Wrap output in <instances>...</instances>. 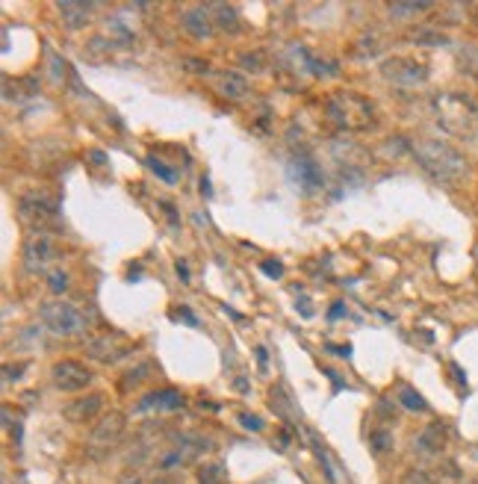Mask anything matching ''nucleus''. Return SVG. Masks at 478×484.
<instances>
[{"label":"nucleus","mask_w":478,"mask_h":484,"mask_svg":"<svg viewBox=\"0 0 478 484\" xmlns=\"http://www.w3.org/2000/svg\"><path fill=\"white\" fill-rule=\"evenodd\" d=\"M410 153H414L419 166L440 183H458L470 174V166H466L463 153H458L443 139H428V136L414 139L410 142Z\"/></svg>","instance_id":"f257e3e1"},{"label":"nucleus","mask_w":478,"mask_h":484,"mask_svg":"<svg viewBox=\"0 0 478 484\" xmlns=\"http://www.w3.org/2000/svg\"><path fill=\"white\" fill-rule=\"evenodd\" d=\"M437 124L452 136L470 139L478 133V106L461 92H443L434 97Z\"/></svg>","instance_id":"f03ea898"},{"label":"nucleus","mask_w":478,"mask_h":484,"mask_svg":"<svg viewBox=\"0 0 478 484\" xmlns=\"http://www.w3.org/2000/svg\"><path fill=\"white\" fill-rule=\"evenodd\" d=\"M325 115L342 130H369L375 127V104L358 92H337L325 101Z\"/></svg>","instance_id":"7ed1b4c3"},{"label":"nucleus","mask_w":478,"mask_h":484,"mask_svg":"<svg viewBox=\"0 0 478 484\" xmlns=\"http://www.w3.org/2000/svg\"><path fill=\"white\" fill-rule=\"evenodd\" d=\"M42 325L57 337H77L86 331V316L68 301H48L42 304Z\"/></svg>","instance_id":"20e7f679"},{"label":"nucleus","mask_w":478,"mask_h":484,"mask_svg":"<svg viewBox=\"0 0 478 484\" xmlns=\"http://www.w3.org/2000/svg\"><path fill=\"white\" fill-rule=\"evenodd\" d=\"M121 434H125V416H121L118 411L104 413L101 420L92 425V431H89V443H86L89 455H92V458H101V455H107V452H113V449L118 446Z\"/></svg>","instance_id":"39448f33"},{"label":"nucleus","mask_w":478,"mask_h":484,"mask_svg":"<svg viewBox=\"0 0 478 484\" xmlns=\"http://www.w3.org/2000/svg\"><path fill=\"white\" fill-rule=\"evenodd\" d=\"M50 381L62 393H80L92 384V369L83 366L80 360H57L50 366Z\"/></svg>","instance_id":"423d86ee"},{"label":"nucleus","mask_w":478,"mask_h":484,"mask_svg":"<svg viewBox=\"0 0 478 484\" xmlns=\"http://www.w3.org/2000/svg\"><path fill=\"white\" fill-rule=\"evenodd\" d=\"M18 216H21V222H27L30 227L44 230L48 225L57 222V204H53L48 195L33 192L18 201Z\"/></svg>","instance_id":"0eeeda50"},{"label":"nucleus","mask_w":478,"mask_h":484,"mask_svg":"<svg viewBox=\"0 0 478 484\" xmlns=\"http://www.w3.org/2000/svg\"><path fill=\"white\" fill-rule=\"evenodd\" d=\"M86 351H89V357L98 360V363H116V360L130 355V343L125 339V334L104 331V334H98L92 339H86Z\"/></svg>","instance_id":"6e6552de"},{"label":"nucleus","mask_w":478,"mask_h":484,"mask_svg":"<svg viewBox=\"0 0 478 484\" xmlns=\"http://www.w3.org/2000/svg\"><path fill=\"white\" fill-rule=\"evenodd\" d=\"M53 260H57V245H53V239L44 234V230L30 234L27 242H24V266H27V272L39 274V272L48 269Z\"/></svg>","instance_id":"1a4fd4ad"},{"label":"nucleus","mask_w":478,"mask_h":484,"mask_svg":"<svg viewBox=\"0 0 478 484\" xmlns=\"http://www.w3.org/2000/svg\"><path fill=\"white\" fill-rule=\"evenodd\" d=\"M286 171H290V180H293L304 195H313V192H319L322 186H325L322 169L316 166L313 157H307V153H298V157H293L290 166H286Z\"/></svg>","instance_id":"9d476101"},{"label":"nucleus","mask_w":478,"mask_h":484,"mask_svg":"<svg viewBox=\"0 0 478 484\" xmlns=\"http://www.w3.org/2000/svg\"><path fill=\"white\" fill-rule=\"evenodd\" d=\"M384 77L393 83H402V86H419L428 80V68L422 62H414V59H387L384 62Z\"/></svg>","instance_id":"9b49d317"},{"label":"nucleus","mask_w":478,"mask_h":484,"mask_svg":"<svg viewBox=\"0 0 478 484\" xmlns=\"http://www.w3.org/2000/svg\"><path fill=\"white\" fill-rule=\"evenodd\" d=\"M181 27L189 32L192 39H210L213 36V15H210V9H204V6H189V9H183L181 12Z\"/></svg>","instance_id":"f8f14e48"},{"label":"nucleus","mask_w":478,"mask_h":484,"mask_svg":"<svg viewBox=\"0 0 478 484\" xmlns=\"http://www.w3.org/2000/svg\"><path fill=\"white\" fill-rule=\"evenodd\" d=\"M183 404H186V399H183L181 390L165 387V390L142 395V402L136 404V413H145V411H181Z\"/></svg>","instance_id":"ddd939ff"},{"label":"nucleus","mask_w":478,"mask_h":484,"mask_svg":"<svg viewBox=\"0 0 478 484\" xmlns=\"http://www.w3.org/2000/svg\"><path fill=\"white\" fill-rule=\"evenodd\" d=\"M101 408H104V395L101 393H89V395H83V399H74L68 408H65V420L68 422H92L98 413H101Z\"/></svg>","instance_id":"4468645a"},{"label":"nucleus","mask_w":478,"mask_h":484,"mask_svg":"<svg viewBox=\"0 0 478 484\" xmlns=\"http://www.w3.org/2000/svg\"><path fill=\"white\" fill-rule=\"evenodd\" d=\"M446 440H449V428L443 425V422H431L428 428H422V431L416 434V452L422 455H437L443 452V446H446Z\"/></svg>","instance_id":"2eb2a0df"},{"label":"nucleus","mask_w":478,"mask_h":484,"mask_svg":"<svg viewBox=\"0 0 478 484\" xmlns=\"http://www.w3.org/2000/svg\"><path fill=\"white\" fill-rule=\"evenodd\" d=\"M216 92L221 97H228V101H239V97H246V92H248V80L237 71H219L216 74Z\"/></svg>","instance_id":"dca6fc26"},{"label":"nucleus","mask_w":478,"mask_h":484,"mask_svg":"<svg viewBox=\"0 0 478 484\" xmlns=\"http://www.w3.org/2000/svg\"><path fill=\"white\" fill-rule=\"evenodd\" d=\"M59 15L65 21V27L68 30H80L89 24V12H92V6L89 3H74V0H65V3H57Z\"/></svg>","instance_id":"f3484780"},{"label":"nucleus","mask_w":478,"mask_h":484,"mask_svg":"<svg viewBox=\"0 0 478 484\" xmlns=\"http://www.w3.org/2000/svg\"><path fill=\"white\" fill-rule=\"evenodd\" d=\"M210 12L216 15V24L221 27V30H228V32H237L239 30V24H237V9L233 6H228V3H213V6H207Z\"/></svg>","instance_id":"a211bd4d"},{"label":"nucleus","mask_w":478,"mask_h":484,"mask_svg":"<svg viewBox=\"0 0 478 484\" xmlns=\"http://www.w3.org/2000/svg\"><path fill=\"white\" fill-rule=\"evenodd\" d=\"M396 395H398V404L402 408H407V411H428V402L422 399V395L414 390V387H407V384H398V390H396Z\"/></svg>","instance_id":"6ab92c4d"},{"label":"nucleus","mask_w":478,"mask_h":484,"mask_svg":"<svg viewBox=\"0 0 478 484\" xmlns=\"http://www.w3.org/2000/svg\"><path fill=\"white\" fill-rule=\"evenodd\" d=\"M228 481V472L221 464H207L198 469V484H225Z\"/></svg>","instance_id":"aec40b11"},{"label":"nucleus","mask_w":478,"mask_h":484,"mask_svg":"<svg viewBox=\"0 0 478 484\" xmlns=\"http://www.w3.org/2000/svg\"><path fill=\"white\" fill-rule=\"evenodd\" d=\"M148 372H154V363H148V360H145V363H139L136 369H130V372H127V378L121 381V387H125V390H130V387H139L142 381H148V378H151Z\"/></svg>","instance_id":"412c9836"},{"label":"nucleus","mask_w":478,"mask_h":484,"mask_svg":"<svg viewBox=\"0 0 478 484\" xmlns=\"http://www.w3.org/2000/svg\"><path fill=\"white\" fill-rule=\"evenodd\" d=\"M148 169L157 174L160 180H165V183H177V180H181V174H177L174 169H169V166H165L163 160H157V157H148Z\"/></svg>","instance_id":"4be33fe9"},{"label":"nucleus","mask_w":478,"mask_h":484,"mask_svg":"<svg viewBox=\"0 0 478 484\" xmlns=\"http://www.w3.org/2000/svg\"><path fill=\"white\" fill-rule=\"evenodd\" d=\"M431 3H390V15L396 18H410V15H419V12H428Z\"/></svg>","instance_id":"5701e85b"},{"label":"nucleus","mask_w":478,"mask_h":484,"mask_svg":"<svg viewBox=\"0 0 478 484\" xmlns=\"http://www.w3.org/2000/svg\"><path fill=\"white\" fill-rule=\"evenodd\" d=\"M369 443H372V449H375L378 455H381V452H390V449H393V434L384 431V428H375V431L369 434Z\"/></svg>","instance_id":"b1692460"},{"label":"nucleus","mask_w":478,"mask_h":484,"mask_svg":"<svg viewBox=\"0 0 478 484\" xmlns=\"http://www.w3.org/2000/svg\"><path fill=\"white\" fill-rule=\"evenodd\" d=\"M405 484H437V476L428 469H410L405 476Z\"/></svg>","instance_id":"393cba45"},{"label":"nucleus","mask_w":478,"mask_h":484,"mask_svg":"<svg viewBox=\"0 0 478 484\" xmlns=\"http://www.w3.org/2000/svg\"><path fill=\"white\" fill-rule=\"evenodd\" d=\"M48 287H50V292H65V290H68L71 287V281H68V274H65V272H50V278H48Z\"/></svg>","instance_id":"a878e982"},{"label":"nucleus","mask_w":478,"mask_h":484,"mask_svg":"<svg viewBox=\"0 0 478 484\" xmlns=\"http://www.w3.org/2000/svg\"><path fill=\"white\" fill-rule=\"evenodd\" d=\"M239 65L246 71H263V57H260V53H242Z\"/></svg>","instance_id":"bb28decb"},{"label":"nucleus","mask_w":478,"mask_h":484,"mask_svg":"<svg viewBox=\"0 0 478 484\" xmlns=\"http://www.w3.org/2000/svg\"><path fill=\"white\" fill-rule=\"evenodd\" d=\"M239 422H242V428H248V431H263V420L257 413H239Z\"/></svg>","instance_id":"cd10ccee"},{"label":"nucleus","mask_w":478,"mask_h":484,"mask_svg":"<svg viewBox=\"0 0 478 484\" xmlns=\"http://www.w3.org/2000/svg\"><path fill=\"white\" fill-rule=\"evenodd\" d=\"M24 369H27V363H18V366H3V384H6V387H9L12 381H18Z\"/></svg>","instance_id":"c85d7f7f"},{"label":"nucleus","mask_w":478,"mask_h":484,"mask_svg":"<svg viewBox=\"0 0 478 484\" xmlns=\"http://www.w3.org/2000/svg\"><path fill=\"white\" fill-rule=\"evenodd\" d=\"M50 74H53V83H62V77H65V62L57 57V53H50Z\"/></svg>","instance_id":"c756f323"},{"label":"nucleus","mask_w":478,"mask_h":484,"mask_svg":"<svg viewBox=\"0 0 478 484\" xmlns=\"http://www.w3.org/2000/svg\"><path fill=\"white\" fill-rule=\"evenodd\" d=\"M260 269L269 274V278H281V274H284V266H281V263H272V260H266Z\"/></svg>","instance_id":"7c9ffc66"},{"label":"nucleus","mask_w":478,"mask_h":484,"mask_svg":"<svg viewBox=\"0 0 478 484\" xmlns=\"http://www.w3.org/2000/svg\"><path fill=\"white\" fill-rule=\"evenodd\" d=\"M174 319H183V322H186V325H192V328L198 325V319H195L192 313H189V310H186V307H181V310H177V313H174Z\"/></svg>","instance_id":"2f4dec72"},{"label":"nucleus","mask_w":478,"mask_h":484,"mask_svg":"<svg viewBox=\"0 0 478 484\" xmlns=\"http://www.w3.org/2000/svg\"><path fill=\"white\" fill-rule=\"evenodd\" d=\"M118 484H145V478L136 476V472H127V476H121V481H118Z\"/></svg>","instance_id":"473e14b6"},{"label":"nucleus","mask_w":478,"mask_h":484,"mask_svg":"<svg viewBox=\"0 0 478 484\" xmlns=\"http://www.w3.org/2000/svg\"><path fill=\"white\" fill-rule=\"evenodd\" d=\"M331 351H333V355H340V357H349L351 355V348L349 346H328Z\"/></svg>","instance_id":"72a5a7b5"},{"label":"nucleus","mask_w":478,"mask_h":484,"mask_svg":"<svg viewBox=\"0 0 478 484\" xmlns=\"http://www.w3.org/2000/svg\"><path fill=\"white\" fill-rule=\"evenodd\" d=\"M286 443H290V434H286V431H281V434H277V449H281V452H284V449H286Z\"/></svg>","instance_id":"f704fd0d"},{"label":"nucleus","mask_w":478,"mask_h":484,"mask_svg":"<svg viewBox=\"0 0 478 484\" xmlns=\"http://www.w3.org/2000/svg\"><path fill=\"white\" fill-rule=\"evenodd\" d=\"M342 313H346V307H342V304H333V307H331V313H328V316H331V319H340Z\"/></svg>","instance_id":"c9c22d12"},{"label":"nucleus","mask_w":478,"mask_h":484,"mask_svg":"<svg viewBox=\"0 0 478 484\" xmlns=\"http://www.w3.org/2000/svg\"><path fill=\"white\" fill-rule=\"evenodd\" d=\"M177 274H181V278L189 283V266H186V263H177Z\"/></svg>","instance_id":"e433bc0d"},{"label":"nucleus","mask_w":478,"mask_h":484,"mask_svg":"<svg viewBox=\"0 0 478 484\" xmlns=\"http://www.w3.org/2000/svg\"><path fill=\"white\" fill-rule=\"evenodd\" d=\"M89 157H92V160H95V166H104V160H107V157H104V153H101V151H92V153H89Z\"/></svg>","instance_id":"4c0bfd02"},{"label":"nucleus","mask_w":478,"mask_h":484,"mask_svg":"<svg viewBox=\"0 0 478 484\" xmlns=\"http://www.w3.org/2000/svg\"><path fill=\"white\" fill-rule=\"evenodd\" d=\"M257 363H260V369H266V348L263 346L257 348Z\"/></svg>","instance_id":"58836bf2"}]
</instances>
